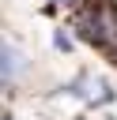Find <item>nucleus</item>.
<instances>
[{
    "label": "nucleus",
    "instance_id": "obj_1",
    "mask_svg": "<svg viewBox=\"0 0 117 120\" xmlns=\"http://www.w3.org/2000/svg\"><path fill=\"white\" fill-rule=\"evenodd\" d=\"M75 34L87 45L117 56V4L113 0H91V4H83L75 11Z\"/></svg>",
    "mask_w": 117,
    "mask_h": 120
},
{
    "label": "nucleus",
    "instance_id": "obj_2",
    "mask_svg": "<svg viewBox=\"0 0 117 120\" xmlns=\"http://www.w3.org/2000/svg\"><path fill=\"white\" fill-rule=\"evenodd\" d=\"M19 68H23V64H19V56H15L8 45H0V79H4V82H11Z\"/></svg>",
    "mask_w": 117,
    "mask_h": 120
},
{
    "label": "nucleus",
    "instance_id": "obj_3",
    "mask_svg": "<svg viewBox=\"0 0 117 120\" xmlns=\"http://www.w3.org/2000/svg\"><path fill=\"white\" fill-rule=\"evenodd\" d=\"M53 4H60V8H72V11H79L83 4H91V0H53Z\"/></svg>",
    "mask_w": 117,
    "mask_h": 120
},
{
    "label": "nucleus",
    "instance_id": "obj_4",
    "mask_svg": "<svg viewBox=\"0 0 117 120\" xmlns=\"http://www.w3.org/2000/svg\"><path fill=\"white\" fill-rule=\"evenodd\" d=\"M57 49H72V38L68 34H57Z\"/></svg>",
    "mask_w": 117,
    "mask_h": 120
},
{
    "label": "nucleus",
    "instance_id": "obj_5",
    "mask_svg": "<svg viewBox=\"0 0 117 120\" xmlns=\"http://www.w3.org/2000/svg\"><path fill=\"white\" fill-rule=\"evenodd\" d=\"M0 120H15V116H11V112H4V116H0Z\"/></svg>",
    "mask_w": 117,
    "mask_h": 120
}]
</instances>
